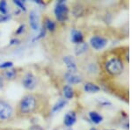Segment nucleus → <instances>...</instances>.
<instances>
[{
	"label": "nucleus",
	"mask_w": 132,
	"mask_h": 130,
	"mask_svg": "<svg viewBox=\"0 0 132 130\" xmlns=\"http://www.w3.org/2000/svg\"><path fill=\"white\" fill-rule=\"evenodd\" d=\"M55 15H56L57 20L61 21V22L64 21L67 19L68 8L63 1H60L57 3L56 8H55Z\"/></svg>",
	"instance_id": "20e7f679"
},
{
	"label": "nucleus",
	"mask_w": 132,
	"mask_h": 130,
	"mask_svg": "<svg viewBox=\"0 0 132 130\" xmlns=\"http://www.w3.org/2000/svg\"><path fill=\"white\" fill-rule=\"evenodd\" d=\"M13 3L15 4L17 6H19L22 11H26V6L24 5V3H23V1H20V0H15V1H13Z\"/></svg>",
	"instance_id": "aec40b11"
},
{
	"label": "nucleus",
	"mask_w": 132,
	"mask_h": 130,
	"mask_svg": "<svg viewBox=\"0 0 132 130\" xmlns=\"http://www.w3.org/2000/svg\"><path fill=\"white\" fill-rule=\"evenodd\" d=\"M46 28L50 31H54L56 29V24H55L54 21L50 20H46Z\"/></svg>",
	"instance_id": "a211bd4d"
},
{
	"label": "nucleus",
	"mask_w": 132,
	"mask_h": 130,
	"mask_svg": "<svg viewBox=\"0 0 132 130\" xmlns=\"http://www.w3.org/2000/svg\"><path fill=\"white\" fill-rule=\"evenodd\" d=\"M83 34L80 33L79 31H77V30H73L71 32V40L76 44H79L82 43L83 42Z\"/></svg>",
	"instance_id": "9d476101"
},
{
	"label": "nucleus",
	"mask_w": 132,
	"mask_h": 130,
	"mask_svg": "<svg viewBox=\"0 0 132 130\" xmlns=\"http://www.w3.org/2000/svg\"><path fill=\"white\" fill-rule=\"evenodd\" d=\"M90 43L94 49L100 50L102 49L103 48H105L108 43V40L105 38L101 37V36H94V37L91 38Z\"/></svg>",
	"instance_id": "423d86ee"
},
{
	"label": "nucleus",
	"mask_w": 132,
	"mask_h": 130,
	"mask_svg": "<svg viewBox=\"0 0 132 130\" xmlns=\"http://www.w3.org/2000/svg\"><path fill=\"white\" fill-rule=\"evenodd\" d=\"M63 61H64L67 68L70 70V72H75L77 70L76 63L71 56H65L64 58H63Z\"/></svg>",
	"instance_id": "1a4fd4ad"
},
{
	"label": "nucleus",
	"mask_w": 132,
	"mask_h": 130,
	"mask_svg": "<svg viewBox=\"0 0 132 130\" xmlns=\"http://www.w3.org/2000/svg\"><path fill=\"white\" fill-rule=\"evenodd\" d=\"M76 122V115L74 112H68L64 117V124L68 127H71Z\"/></svg>",
	"instance_id": "9b49d317"
},
{
	"label": "nucleus",
	"mask_w": 132,
	"mask_h": 130,
	"mask_svg": "<svg viewBox=\"0 0 132 130\" xmlns=\"http://www.w3.org/2000/svg\"><path fill=\"white\" fill-rule=\"evenodd\" d=\"M13 110L10 104L0 100V120H8L12 118Z\"/></svg>",
	"instance_id": "7ed1b4c3"
},
{
	"label": "nucleus",
	"mask_w": 132,
	"mask_h": 130,
	"mask_svg": "<svg viewBox=\"0 0 132 130\" xmlns=\"http://www.w3.org/2000/svg\"><path fill=\"white\" fill-rule=\"evenodd\" d=\"M89 117H90L91 120L93 121V123H95V124H99V123H101L102 120H103L101 115H100L96 112H91L90 114H89Z\"/></svg>",
	"instance_id": "ddd939ff"
},
{
	"label": "nucleus",
	"mask_w": 132,
	"mask_h": 130,
	"mask_svg": "<svg viewBox=\"0 0 132 130\" xmlns=\"http://www.w3.org/2000/svg\"><path fill=\"white\" fill-rule=\"evenodd\" d=\"M5 76L6 78L8 79H13L16 76V70H6L5 72Z\"/></svg>",
	"instance_id": "f3484780"
},
{
	"label": "nucleus",
	"mask_w": 132,
	"mask_h": 130,
	"mask_svg": "<svg viewBox=\"0 0 132 130\" xmlns=\"http://www.w3.org/2000/svg\"><path fill=\"white\" fill-rule=\"evenodd\" d=\"M44 35H45V29L42 28V31H41V33H40V34L38 35V37L36 38L35 40H39V39H41V38L43 37Z\"/></svg>",
	"instance_id": "5701e85b"
},
{
	"label": "nucleus",
	"mask_w": 132,
	"mask_h": 130,
	"mask_svg": "<svg viewBox=\"0 0 132 130\" xmlns=\"http://www.w3.org/2000/svg\"><path fill=\"white\" fill-rule=\"evenodd\" d=\"M10 17L5 15V14H2V15H0V22H5L6 20H9Z\"/></svg>",
	"instance_id": "4be33fe9"
},
{
	"label": "nucleus",
	"mask_w": 132,
	"mask_h": 130,
	"mask_svg": "<svg viewBox=\"0 0 132 130\" xmlns=\"http://www.w3.org/2000/svg\"><path fill=\"white\" fill-rule=\"evenodd\" d=\"M66 103H67V102H66L64 99H60V100H59V101L56 104V105L53 106L52 111H53L54 112H58V111H60L61 109H63V106H65Z\"/></svg>",
	"instance_id": "dca6fc26"
},
{
	"label": "nucleus",
	"mask_w": 132,
	"mask_h": 130,
	"mask_svg": "<svg viewBox=\"0 0 132 130\" xmlns=\"http://www.w3.org/2000/svg\"><path fill=\"white\" fill-rule=\"evenodd\" d=\"M91 130H97V129H95V128H92Z\"/></svg>",
	"instance_id": "a878e982"
},
{
	"label": "nucleus",
	"mask_w": 132,
	"mask_h": 130,
	"mask_svg": "<svg viewBox=\"0 0 132 130\" xmlns=\"http://www.w3.org/2000/svg\"><path fill=\"white\" fill-rule=\"evenodd\" d=\"M29 23L33 30H38L39 28V17L35 12H31L29 15Z\"/></svg>",
	"instance_id": "0eeeda50"
},
{
	"label": "nucleus",
	"mask_w": 132,
	"mask_h": 130,
	"mask_svg": "<svg viewBox=\"0 0 132 130\" xmlns=\"http://www.w3.org/2000/svg\"><path fill=\"white\" fill-rule=\"evenodd\" d=\"M0 12L3 14H5L7 12V4L5 1H1L0 2Z\"/></svg>",
	"instance_id": "6ab92c4d"
},
{
	"label": "nucleus",
	"mask_w": 132,
	"mask_h": 130,
	"mask_svg": "<svg viewBox=\"0 0 132 130\" xmlns=\"http://www.w3.org/2000/svg\"><path fill=\"white\" fill-rule=\"evenodd\" d=\"M23 86L25 87L27 90H33L35 88L36 84H37V81H36V77L32 73H27V75L24 76L22 81Z\"/></svg>",
	"instance_id": "39448f33"
},
{
	"label": "nucleus",
	"mask_w": 132,
	"mask_h": 130,
	"mask_svg": "<svg viewBox=\"0 0 132 130\" xmlns=\"http://www.w3.org/2000/svg\"><path fill=\"white\" fill-rule=\"evenodd\" d=\"M63 94H64V97L68 99H71V98H73L74 93L71 87L69 86V85L64 86V88H63Z\"/></svg>",
	"instance_id": "2eb2a0df"
},
{
	"label": "nucleus",
	"mask_w": 132,
	"mask_h": 130,
	"mask_svg": "<svg viewBox=\"0 0 132 130\" xmlns=\"http://www.w3.org/2000/svg\"><path fill=\"white\" fill-rule=\"evenodd\" d=\"M20 111L22 114H30L36 107V99L33 95H27L21 99Z\"/></svg>",
	"instance_id": "f03ea898"
},
{
	"label": "nucleus",
	"mask_w": 132,
	"mask_h": 130,
	"mask_svg": "<svg viewBox=\"0 0 132 130\" xmlns=\"http://www.w3.org/2000/svg\"><path fill=\"white\" fill-rule=\"evenodd\" d=\"M2 87H3V79H2V77L0 76V90L2 89Z\"/></svg>",
	"instance_id": "393cba45"
},
{
	"label": "nucleus",
	"mask_w": 132,
	"mask_h": 130,
	"mask_svg": "<svg viewBox=\"0 0 132 130\" xmlns=\"http://www.w3.org/2000/svg\"><path fill=\"white\" fill-rule=\"evenodd\" d=\"M12 67V62H5L0 64V68L1 69H9V68Z\"/></svg>",
	"instance_id": "412c9836"
},
{
	"label": "nucleus",
	"mask_w": 132,
	"mask_h": 130,
	"mask_svg": "<svg viewBox=\"0 0 132 130\" xmlns=\"http://www.w3.org/2000/svg\"><path fill=\"white\" fill-rule=\"evenodd\" d=\"M84 89L86 92L89 93H95L100 91V87L94 84H92V83H87V84H85Z\"/></svg>",
	"instance_id": "f8f14e48"
},
{
	"label": "nucleus",
	"mask_w": 132,
	"mask_h": 130,
	"mask_svg": "<svg viewBox=\"0 0 132 130\" xmlns=\"http://www.w3.org/2000/svg\"><path fill=\"white\" fill-rule=\"evenodd\" d=\"M86 50H87V44L84 43V42L78 44L77 47L75 48V53H76V55H79L83 54V53H85Z\"/></svg>",
	"instance_id": "4468645a"
},
{
	"label": "nucleus",
	"mask_w": 132,
	"mask_h": 130,
	"mask_svg": "<svg viewBox=\"0 0 132 130\" xmlns=\"http://www.w3.org/2000/svg\"><path fill=\"white\" fill-rule=\"evenodd\" d=\"M66 80L70 83V84H79V83L82 82V79L80 76L75 75L73 72H68L65 76Z\"/></svg>",
	"instance_id": "6e6552de"
},
{
	"label": "nucleus",
	"mask_w": 132,
	"mask_h": 130,
	"mask_svg": "<svg viewBox=\"0 0 132 130\" xmlns=\"http://www.w3.org/2000/svg\"><path fill=\"white\" fill-rule=\"evenodd\" d=\"M24 28H25V25H21L20 27H19V29L16 31V33L17 34H20V33H22L23 31H24Z\"/></svg>",
	"instance_id": "b1692460"
},
{
	"label": "nucleus",
	"mask_w": 132,
	"mask_h": 130,
	"mask_svg": "<svg viewBox=\"0 0 132 130\" xmlns=\"http://www.w3.org/2000/svg\"><path fill=\"white\" fill-rule=\"evenodd\" d=\"M106 70L112 76L120 75L123 71V63L117 57H112L105 64Z\"/></svg>",
	"instance_id": "f257e3e1"
}]
</instances>
